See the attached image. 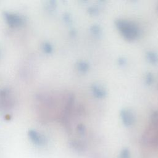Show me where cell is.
<instances>
[{"instance_id": "6da1fadb", "label": "cell", "mask_w": 158, "mask_h": 158, "mask_svg": "<svg viewBox=\"0 0 158 158\" xmlns=\"http://www.w3.org/2000/svg\"><path fill=\"white\" fill-rule=\"evenodd\" d=\"M116 25L123 35L128 40H133L138 35V29L136 25L132 22L120 19L117 20Z\"/></svg>"}, {"instance_id": "7a4b0ae2", "label": "cell", "mask_w": 158, "mask_h": 158, "mask_svg": "<svg viewBox=\"0 0 158 158\" xmlns=\"http://www.w3.org/2000/svg\"><path fill=\"white\" fill-rule=\"evenodd\" d=\"M120 115L125 124L129 125L132 124L133 122H134L135 118H134L133 114L130 110L123 109L121 111Z\"/></svg>"}, {"instance_id": "3957f363", "label": "cell", "mask_w": 158, "mask_h": 158, "mask_svg": "<svg viewBox=\"0 0 158 158\" xmlns=\"http://www.w3.org/2000/svg\"><path fill=\"white\" fill-rule=\"evenodd\" d=\"M92 90L94 94L98 98H102L105 96L106 91L104 89L101 88L100 86L98 85H94L92 86Z\"/></svg>"}, {"instance_id": "277c9868", "label": "cell", "mask_w": 158, "mask_h": 158, "mask_svg": "<svg viewBox=\"0 0 158 158\" xmlns=\"http://www.w3.org/2000/svg\"><path fill=\"white\" fill-rule=\"evenodd\" d=\"M146 57L148 60L152 63H156L158 61L157 55L153 52H148L146 54Z\"/></svg>"}, {"instance_id": "5b68a950", "label": "cell", "mask_w": 158, "mask_h": 158, "mask_svg": "<svg viewBox=\"0 0 158 158\" xmlns=\"http://www.w3.org/2000/svg\"><path fill=\"white\" fill-rule=\"evenodd\" d=\"M78 68L80 70L83 71V72H85L88 69L89 65L85 62H80L78 64Z\"/></svg>"}, {"instance_id": "8992f818", "label": "cell", "mask_w": 158, "mask_h": 158, "mask_svg": "<svg viewBox=\"0 0 158 158\" xmlns=\"http://www.w3.org/2000/svg\"><path fill=\"white\" fill-rule=\"evenodd\" d=\"M31 138L32 139V140L36 144H41L42 143V139L40 138V137L38 136V135L36 133H33V135H31Z\"/></svg>"}, {"instance_id": "52a82bcc", "label": "cell", "mask_w": 158, "mask_h": 158, "mask_svg": "<svg viewBox=\"0 0 158 158\" xmlns=\"http://www.w3.org/2000/svg\"><path fill=\"white\" fill-rule=\"evenodd\" d=\"M153 75L151 73H149L147 75H146V82L148 84V85H150L152 83L153 81Z\"/></svg>"}, {"instance_id": "ba28073f", "label": "cell", "mask_w": 158, "mask_h": 158, "mask_svg": "<svg viewBox=\"0 0 158 158\" xmlns=\"http://www.w3.org/2000/svg\"><path fill=\"white\" fill-rule=\"evenodd\" d=\"M91 31L92 32L94 33V34H98L99 31H100V29H99V27L98 26V25H93L91 27Z\"/></svg>"}]
</instances>
